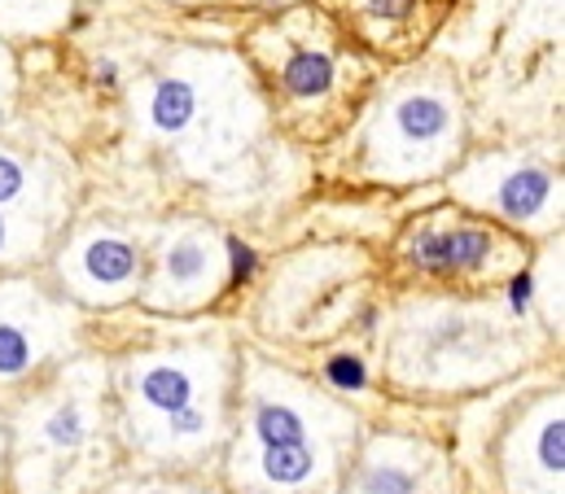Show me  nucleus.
Instances as JSON below:
<instances>
[{
	"mask_svg": "<svg viewBox=\"0 0 565 494\" xmlns=\"http://www.w3.org/2000/svg\"><path fill=\"white\" fill-rule=\"evenodd\" d=\"M88 438H93V402L79 389H66L62 398H53L35 420V442L49 455H75Z\"/></svg>",
	"mask_w": 565,
	"mask_h": 494,
	"instance_id": "obj_12",
	"label": "nucleus"
},
{
	"mask_svg": "<svg viewBox=\"0 0 565 494\" xmlns=\"http://www.w3.org/2000/svg\"><path fill=\"white\" fill-rule=\"evenodd\" d=\"M509 254V246L478 224H429L408 241V258L438 271V276H460V271H491L500 258Z\"/></svg>",
	"mask_w": 565,
	"mask_h": 494,
	"instance_id": "obj_7",
	"label": "nucleus"
},
{
	"mask_svg": "<svg viewBox=\"0 0 565 494\" xmlns=\"http://www.w3.org/2000/svg\"><path fill=\"white\" fill-rule=\"evenodd\" d=\"M347 494H447L443 482V460L413 438H377Z\"/></svg>",
	"mask_w": 565,
	"mask_h": 494,
	"instance_id": "obj_5",
	"label": "nucleus"
},
{
	"mask_svg": "<svg viewBox=\"0 0 565 494\" xmlns=\"http://www.w3.org/2000/svg\"><path fill=\"white\" fill-rule=\"evenodd\" d=\"M220 389H224L220 364L206 351L141 355L128 364V398H132V411H141V425L206 398H224Z\"/></svg>",
	"mask_w": 565,
	"mask_h": 494,
	"instance_id": "obj_3",
	"label": "nucleus"
},
{
	"mask_svg": "<svg viewBox=\"0 0 565 494\" xmlns=\"http://www.w3.org/2000/svg\"><path fill=\"white\" fill-rule=\"evenodd\" d=\"M220 407H224V398H206V402H193L184 411L145 420V425H137V442H141L145 455H158V460H167V455H175V460L202 455L220 438V420H224Z\"/></svg>",
	"mask_w": 565,
	"mask_h": 494,
	"instance_id": "obj_11",
	"label": "nucleus"
},
{
	"mask_svg": "<svg viewBox=\"0 0 565 494\" xmlns=\"http://www.w3.org/2000/svg\"><path fill=\"white\" fill-rule=\"evenodd\" d=\"M4 298H9V293H4V289H0V311H4Z\"/></svg>",
	"mask_w": 565,
	"mask_h": 494,
	"instance_id": "obj_19",
	"label": "nucleus"
},
{
	"mask_svg": "<svg viewBox=\"0 0 565 494\" xmlns=\"http://www.w3.org/2000/svg\"><path fill=\"white\" fill-rule=\"evenodd\" d=\"M224 280V254L211 233L184 228L175 233L162 254H158V276L149 289V302L158 307H198L202 298H211Z\"/></svg>",
	"mask_w": 565,
	"mask_h": 494,
	"instance_id": "obj_4",
	"label": "nucleus"
},
{
	"mask_svg": "<svg viewBox=\"0 0 565 494\" xmlns=\"http://www.w3.org/2000/svg\"><path fill=\"white\" fill-rule=\"evenodd\" d=\"M26 193H31V171H26V162L0 149V211H4V206H22Z\"/></svg>",
	"mask_w": 565,
	"mask_h": 494,
	"instance_id": "obj_16",
	"label": "nucleus"
},
{
	"mask_svg": "<svg viewBox=\"0 0 565 494\" xmlns=\"http://www.w3.org/2000/svg\"><path fill=\"white\" fill-rule=\"evenodd\" d=\"M509 486L513 494H562V398L544 402L518 433L509 451Z\"/></svg>",
	"mask_w": 565,
	"mask_h": 494,
	"instance_id": "obj_8",
	"label": "nucleus"
},
{
	"mask_svg": "<svg viewBox=\"0 0 565 494\" xmlns=\"http://www.w3.org/2000/svg\"><path fill=\"white\" fill-rule=\"evenodd\" d=\"M115 494H193V491H175V486H158V482H145V486H124Z\"/></svg>",
	"mask_w": 565,
	"mask_h": 494,
	"instance_id": "obj_18",
	"label": "nucleus"
},
{
	"mask_svg": "<svg viewBox=\"0 0 565 494\" xmlns=\"http://www.w3.org/2000/svg\"><path fill=\"white\" fill-rule=\"evenodd\" d=\"M333 79V62L320 53V49H298L289 62H285V88L289 93H302V97H316L324 93Z\"/></svg>",
	"mask_w": 565,
	"mask_h": 494,
	"instance_id": "obj_15",
	"label": "nucleus"
},
{
	"mask_svg": "<svg viewBox=\"0 0 565 494\" xmlns=\"http://www.w3.org/2000/svg\"><path fill=\"white\" fill-rule=\"evenodd\" d=\"M44 355V324L0 311V380H18Z\"/></svg>",
	"mask_w": 565,
	"mask_h": 494,
	"instance_id": "obj_14",
	"label": "nucleus"
},
{
	"mask_svg": "<svg viewBox=\"0 0 565 494\" xmlns=\"http://www.w3.org/2000/svg\"><path fill=\"white\" fill-rule=\"evenodd\" d=\"M342 420L298 380L264 376L250 389V447H329Z\"/></svg>",
	"mask_w": 565,
	"mask_h": 494,
	"instance_id": "obj_2",
	"label": "nucleus"
},
{
	"mask_svg": "<svg viewBox=\"0 0 565 494\" xmlns=\"http://www.w3.org/2000/svg\"><path fill=\"white\" fill-rule=\"evenodd\" d=\"M333 460L329 447H246L237 482L255 494H316L333 482Z\"/></svg>",
	"mask_w": 565,
	"mask_h": 494,
	"instance_id": "obj_6",
	"label": "nucleus"
},
{
	"mask_svg": "<svg viewBox=\"0 0 565 494\" xmlns=\"http://www.w3.org/2000/svg\"><path fill=\"white\" fill-rule=\"evenodd\" d=\"M386 136H391V149H386V153L422 158L417 171H429V167L443 158L447 140H456V115H451V106H447L443 97H434V93H413V97H404V101L391 110Z\"/></svg>",
	"mask_w": 565,
	"mask_h": 494,
	"instance_id": "obj_9",
	"label": "nucleus"
},
{
	"mask_svg": "<svg viewBox=\"0 0 565 494\" xmlns=\"http://www.w3.org/2000/svg\"><path fill=\"white\" fill-rule=\"evenodd\" d=\"M137 271H141L137 246L115 233H97V237L79 241L71 254V280L88 298H106V302L124 298L137 284Z\"/></svg>",
	"mask_w": 565,
	"mask_h": 494,
	"instance_id": "obj_10",
	"label": "nucleus"
},
{
	"mask_svg": "<svg viewBox=\"0 0 565 494\" xmlns=\"http://www.w3.org/2000/svg\"><path fill=\"white\" fill-rule=\"evenodd\" d=\"M26 241L35 246V233L18 228V224L0 211V262H4V258H22V254H26Z\"/></svg>",
	"mask_w": 565,
	"mask_h": 494,
	"instance_id": "obj_17",
	"label": "nucleus"
},
{
	"mask_svg": "<svg viewBox=\"0 0 565 494\" xmlns=\"http://www.w3.org/2000/svg\"><path fill=\"white\" fill-rule=\"evenodd\" d=\"M198 106H202V93L193 79L184 75H167L149 88V101H145V115L149 127L162 131V136H180L184 127L198 119Z\"/></svg>",
	"mask_w": 565,
	"mask_h": 494,
	"instance_id": "obj_13",
	"label": "nucleus"
},
{
	"mask_svg": "<svg viewBox=\"0 0 565 494\" xmlns=\"http://www.w3.org/2000/svg\"><path fill=\"white\" fill-rule=\"evenodd\" d=\"M456 193L522 228H553L562 215V189L553 171L535 162H513V158L478 162L456 180Z\"/></svg>",
	"mask_w": 565,
	"mask_h": 494,
	"instance_id": "obj_1",
	"label": "nucleus"
}]
</instances>
